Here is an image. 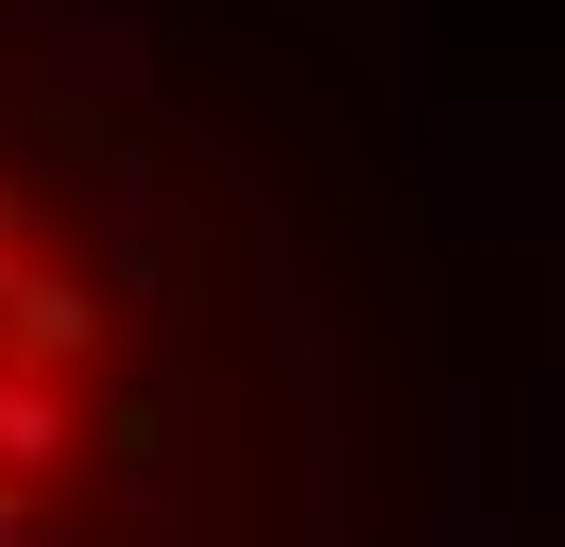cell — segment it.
Instances as JSON below:
<instances>
[{
  "label": "cell",
  "mask_w": 565,
  "mask_h": 547,
  "mask_svg": "<svg viewBox=\"0 0 565 547\" xmlns=\"http://www.w3.org/2000/svg\"><path fill=\"white\" fill-rule=\"evenodd\" d=\"M343 291L223 154L0 18V547H326Z\"/></svg>",
  "instance_id": "obj_1"
}]
</instances>
